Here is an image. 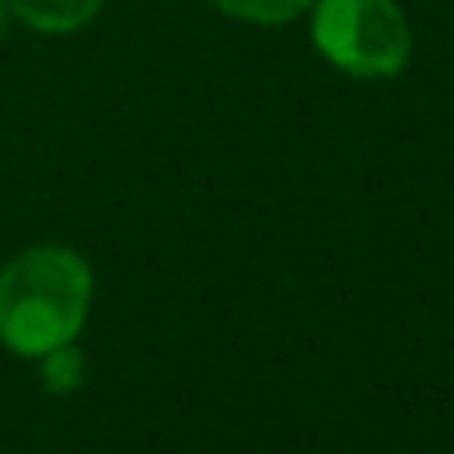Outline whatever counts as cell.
I'll list each match as a JSON object with an SVG mask.
<instances>
[{
	"mask_svg": "<svg viewBox=\"0 0 454 454\" xmlns=\"http://www.w3.org/2000/svg\"><path fill=\"white\" fill-rule=\"evenodd\" d=\"M81 374H85V362H81V354L73 346L44 354V378H49L52 390H77Z\"/></svg>",
	"mask_w": 454,
	"mask_h": 454,
	"instance_id": "5",
	"label": "cell"
},
{
	"mask_svg": "<svg viewBox=\"0 0 454 454\" xmlns=\"http://www.w3.org/2000/svg\"><path fill=\"white\" fill-rule=\"evenodd\" d=\"M93 301V270L77 249L36 246L0 270V342L20 358L73 346Z\"/></svg>",
	"mask_w": 454,
	"mask_h": 454,
	"instance_id": "1",
	"label": "cell"
},
{
	"mask_svg": "<svg viewBox=\"0 0 454 454\" xmlns=\"http://www.w3.org/2000/svg\"><path fill=\"white\" fill-rule=\"evenodd\" d=\"M101 4L105 0H9V12H17L36 33H73L85 28Z\"/></svg>",
	"mask_w": 454,
	"mask_h": 454,
	"instance_id": "3",
	"label": "cell"
},
{
	"mask_svg": "<svg viewBox=\"0 0 454 454\" xmlns=\"http://www.w3.org/2000/svg\"><path fill=\"white\" fill-rule=\"evenodd\" d=\"M4 20H9V0H0V33H4Z\"/></svg>",
	"mask_w": 454,
	"mask_h": 454,
	"instance_id": "6",
	"label": "cell"
},
{
	"mask_svg": "<svg viewBox=\"0 0 454 454\" xmlns=\"http://www.w3.org/2000/svg\"><path fill=\"white\" fill-rule=\"evenodd\" d=\"M314 49L362 81L398 77L411 60V25L395 0H314Z\"/></svg>",
	"mask_w": 454,
	"mask_h": 454,
	"instance_id": "2",
	"label": "cell"
},
{
	"mask_svg": "<svg viewBox=\"0 0 454 454\" xmlns=\"http://www.w3.org/2000/svg\"><path fill=\"white\" fill-rule=\"evenodd\" d=\"M225 17L249 20V25H286V20L301 17L314 0H209Z\"/></svg>",
	"mask_w": 454,
	"mask_h": 454,
	"instance_id": "4",
	"label": "cell"
}]
</instances>
